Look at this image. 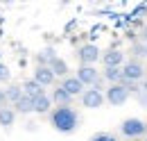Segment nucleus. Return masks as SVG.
<instances>
[{
	"mask_svg": "<svg viewBox=\"0 0 147 141\" xmlns=\"http://www.w3.org/2000/svg\"><path fill=\"white\" fill-rule=\"evenodd\" d=\"M48 118H50V125L55 127L57 132H61V134H73L75 130L79 127V123H82V116H79V112L73 105L70 107H55L48 114Z\"/></svg>",
	"mask_w": 147,
	"mask_h": 141,
	"instance_id": "nucleus-1",
	"label": "nucleus"
},
{
	"mask_svg": "<svg viewBox=\"0 0 147 141\" xmlns=\"http://www.w3.org/2000/svg\"><path fill=\"white\" fill-rule=\"evenodd\" d=\"M120 134L127 141H136V139H145L147 137V121L138 118V116H129L120 123Z\"/></svg>",
	"mask_w": 147,
	"mask_h": 141,
	"instance_id": "nucleus-2",
	"label": "nucleus"
},
{
	"mask_svg": "<svg viewBox=\"0 0 147 141\" xmlns=\"http://www.w3.org/2000/svg\"><path fill=\"white\" fill-rule=\"evenodd\" d=\"M77 59H79V66H95L100 59H102V50H100V46L97 43H82L79 48H77Z\"/></svg>",
	"mask_w": 147,
	"mask_h": 141,
	"instance_id": "nucleus-3",
	"label": "nucleus"
},
{
	"mask_svg": "<svg viewBox=\"0 0 147 141\" xmlns=\"http://www.w3.org/2000/svg\"><path fill=\"white\" fill-rule=\"evenodd\" d=\"M122 75H125V80L143 84V80L147 77V68H145V64L138 62V59H127L125 66H122Z\"/></svg>",
	"mask_w": 147,
	"mask_h": 141,
	"instance_id": "nucleus-4",
	"label": "nucleus"
},
{
	"mask_svg": "<svg viewBox=\"0 0 147 141\" xmlns=\"http://www.w3.org/2000/svg\"><path fill=\"white\" fill-rule=\"evenodd\" d=\"M104 98H107V103H109L111 107H122L125 103H129L131 93H129L122 84H109L107 91H104Z\"/></svg>",
	"mask_w": 147,
	"mask_h": 141,
	"instance_id": "nucleus-5",
	"label": "nucleus"
},
{
	"mask_svg": "<svg viewBox=\"0 0 147 141\" xmlns=\"http://www.w3.org/2000/svg\"><path fill=\"white\" fill-rule=\"evenodd\" d=\"M127 62V53H122L120 48H109L102 53V66L104 68H122Z\"/></svg>",
	"mask_w": 147,
	"mask_h": 141,
	"instance_id": "nucleus-6",
	"label": "nucleus"
},
{
	"mask_svg": "<svg viewBox=\"0 0 147 141\" xmlns=\"http://www.w3.org/2000/svg\"><path fill=\"white\" fill-rule=\"evenodd\" d=\"M82 107H86V109H100V107H104L107 103V98H104V91H97V89H86L84 93H82Z\"/></svg>",
	"mask_w": 147,
	"mask_h": 141,
	"instance_id": "nucleus-7",
	"label": "nucleus"
},
{
	"mask_svg": "<svg viewBox=\"0 0 147 141\" xmlns=\"http://www.w3.org/2000/svg\"><path fill=\"white\" fill-rule=\"evenodd\" d=\"M75 77H77V80H79L84 87L91 89L93 84H95V82L102 77V75H100V70L95 68V66H79V68H77V73H75Z\"/></svg>",
	"mask_w": 147,
	"mask_h": 141,
	"instance_id": "nucleus-8",
	"label": "nucleus"
},
{
	"mask_svg": "<svg viewBox=\"0 0 147 141\" xmlns=\"http://www.w3.org/2000/svg\"><path fill=\"white\" fill-rule=\"evenodd\" d=\"M32 80H36L41 87H55L57 84V75L50 70V66H36L34 73H32Z\"/></svg>",
	"mask_w": 147,
	"mask_h": 141,
	"instance_id": "nucleus-9",
	"label": "nucleus"
},
{
	"mask_svg": "<svg viewBox=\"0 0 147 141\" xmlns=\"http://www.w3.org/2000/svg\"><path fill=\"white\" fill-rule=\"evenodd\" d=\"M59 87L63 89L66 93H70L73 98H77V96L82 98V93L86 91V87H84V84H82V82H79V80H77L75 75H68V77H63V80L59 82Z\"/></svg>",
	"mask_w": 147,
	"mask_h": 141,
	"instance_id": "nucleus-10",
	"label": "nucleus"
},
{
	"mask_svg": "<svg viewBox=\"0 0 147 141\" xmlns=\"http://www.w3.org/2000/svg\"><path fill=\"white\" fill-rule=\"evenodd\" d=\"M57 57H59V55H57L55 48H52V46H45V48H41V50L34 55V62H36V66H50Z\"/></svg>",
	"mask_w": 147,
	"mask_h": 141,
	"instance_id": "nucleus-11",
	"label": "nucleus"
},
{
	"mask_svg": "<svg viewBox=\"0 0 147 141\" xmlns=\"http://www.w3.org/2000/svg\"><path fill=\"white\" fill-rule=\"evenodd\" d=\"M32 103H34V114H50V112L55 109V103H52L50 93H41Z\"/></svg>",
	"mask_w": 147,
	"mask_h": 141,
	"instance_id": "nucleus-12",
	"label": "nucleus"
},
{
	"mask_svg": "<svg viewBox=\"0 0 147 141\" xmlns=\"http://www.w3.org/2000/svg\"><path fill=\"white\" fill-rule=\"evenodd\" d=\"M50 98H52L55 107H70V105H73V100H75L73 96H70V93H66V91H63V89L59 87V84H57V87L52 89Z\"/></svg>",
	"mask_w": 147,
	"mask_h": 141,
	"instance_id": "nucleus-13",
	"label": "nucleus"
},
{
	"mask_svg": "<svg viewBox=\"0 0 147 141\" xmlns=\"http://www.w3.org/2000/svg\"><path fill=\"white\" fill-rule=\"evenodd\" d=\"M20 87H23V93H25L27 98H32V100H34V98H38L41 93H45V89L41 87L36 80H32V77H30V80H25Z\"/></svg>",
	"mask_w": 147,
	"mask_h": 141,
	"instance_id": "nucleus-14",
	"label": "nucleus"
},
{
	"mask_svg": "<svg viewBox=\"0 0 147 141\" xmlns=\"http://www.w3.org/2000/svg\"><path fill=\"white\" fill-rule=\"evenodd\" d=\"M23 96H25V93H23V87H20V84H7V87H5V98H7V105L14 107L20 98H23Z\"/></svg>",
	"mask_w": 147,
	"mask_h": 141,
	"instance_id": "nucleus-15",
	"label": "nucleus"
},
{
	"mask_svg": "<svg viewBox=\"0 0 147 141\" xmlns=\"http://www.w3.org/2000/svg\"><path fill=\"white\" fill-rule=\"evenodd\" d=\"M16 123V112H14V107H0V127H5V130H9L11 125Z\"/></svg>",
	"mask_w": 147,
	"mask_h": 141,
	"instance_id": "nucleus-16",
	"label": "nucleus"
},
{
	"mask_svg": "<svg viewBox=\"0 0 147 141\" xmlns=\"http://www.w3.org/2000/svg\"><path fill=\"white\" fill-rule=\"evenodd\" d=\"M145 16H147V2H140V5H136L129 14H125V21H127V23H140Z\"/></svg>",
	"mask_w": 147,
	"mask_h": 141,
	"instance_id": "nucleus-17",
	"label": "nucleus"
},
{
	"mask_svg": "<svg viewBox=\"0 0 147 141\" xmlns=\"http://www.w3.org/2000/svg\"><path fill=\"white\" fill-rule=\"evenodd\" d=\"M102 77L107 84H122L125 75H122V68H104L102 70Z\"/></svg>",
	"mask_w": 147,
	"mask_h": 141,
	"instance_id": "nucleus-18",
	"label": "nucleus"
},
{
	"mask_svg": "<svg viewBox=\"0 0 147 141\" xmlns=\"http://www.w3.org/2000/svg\"><path fill=\"white\" fill-rule=\"evenodd\" d=\"M50 70L55 73L57 77H61V80L70 75V68H68V62H66V59H61V57H57L55 62L50 64Z\"/></svg>",
	"mask_w": 147,
	"mask_h": 141,
	"instance_id": "nucleus-19",
	"label": "nucleus"
},
{
	"mask_svg": "<svg viewBox=\"0 0 147 141\" xmlns=\"http://www.w3.org/2000/svg\"><path fill=\"white\" fill-rule=\"evenodd\" d=\"M14 112H16V114H34V103H32V98L23 96L18 103L14 105Z\"/></svg>",
	"mask_w": 147,
	"mask_h": 141,
	"instance_id": "nucleus-20",
	"label": "nucleus"
},
{
	"mask_svg": "<svg viewBox=\"0 0 147 141\" xmlns=\"http://www.w3.org/2000/svg\"><path fill=\"white\" fill-rule=\"evenodd\" d=\"M129 53H131L129 59H138V62H143V57H145V43H134Z\"/></svg>",
	"mask_w": 147,
	"mask_h": 141,
	"instance_id": "nucleus-21",
	"label": "nucleus"
},
{
	"mask_svg": "<svg viewBox=\"0 0 147 141\" xmlns=\"http://www.w3.org/2000/svg\"><path fill=\"white\" fill-rule=\"evenodd\" d=\"M88 141H118V137L111 134V132H95Z\"/></svg>",
	"mask_w": 147,
	"mask_h": 141,
	"instance_id": "nucleus-22",
	"label": "nucleus"
},
{
	"mask_svg": "<svg viewBox=\"0 0 147 141\" xmlns=\"http://www.w3.org/2000/svg\"><path fill=\"white\" fill-rule=\"evenodd\" d=\"M9 80H11V70H9V66L5 62H0V84H5Z\"/></svg>",
	"mask_w": 147,
	"mask_h": 141,
	"instance_id": "nucleus-23",
	"label": "nucleus"
},
{
	"mask_svg": "<svg viewBox=\"0 0 147 141\" xmlns=\"http://www.w3.org/2000/svg\"><path fill=\"white\" fill-rule=\"evenodd\" d=\"M134 96H136V100L140 103V107H147V93L143 91V89H140L138 93H134Z\"/></svg>",
	"mask_w": 147,
	"mask_h": 141,
	"instance_id": "nucleus-24",
	"label": "nucleus"
},
{
	"mask_svg": "<svg viewBox=\"0 0 147 141\" xmlns=\"http://www.w3.org/2000/svg\"><path fill=\"white\" fill-rule=\"evenodd\" d=\"M0 107H7V98H5V89H0Z\"/></svg>",
	"mask_w": 147,
	"mask_h": 141,
	"instance_id": "nucleus-25",
	"label": "nucleus"
},
{
	"mask_svg": "<svg viewBox=\"0 0 147 141\" xmlns=\"http://www.w3.org/2000/svg\"><path fill=\"white\" fill-rule=\"evenodd\" d=\"M27 130H30V132H36V123H34V121H30V123H27Z\"/></svg>",
	"mask_w": 147,
	"mask_h": 141,
	"instance_id": "nucleus-26",
	"label": "nucleus"
},
{
	"mask_svg": "<svg viewBox=\"0 0 147 141\" xmlns=\"http://www.w3.org/2000/svg\"><path fill=\"white\" fill-rule=\"evenodd\" d=\"M140 89H143V91H145V93H147V77H145V80H143V84H140Z\"/></svg>",
	"mask_w": 147,
	"mask_h": 141,
	"instance_id": "nucleus-27",
	"label": "nucleus"
},
{
	"mask_svg": "<svg viewBox=\"0 0 147 141\" xmlns=\"http://www.w3.org/2000/svg\"><path fill=\"white\" fill-rule=\"evenodd\" d=\"M143 39H145V43H147V25L143 27Z\"/></svg>",
	"mask_w": 147,
	"mask_h": 141,
	"instance_id": "nucleus-28",
	"label": "nucleus"
},
{
	"mask_svg": "<svg viewBox=\"0 0 147 141\" xmlns=\"http://www.w3.org/2000/svg\"><path fill=\"white\" fill-rule=\"evenodd\" d=\"M145 57H147V43H145Z\"/></svg>",
	"mask_w": 147,
	"mask_h": 141,
	"instance_id": "nucleus-29",
	"label": "nucleus"
},
{
	"mask_svg": "<svg viewBox=\"0 0 147 141\" xmlns=\"http://www.w3.org/2000/svg\"><path fill=\"white\" fill-rule=\"evenodd\" d=\"M136 141H143V139H136Z\"/></svg>",
	"mask_w": 147,
	"mask_h": 141,
	"instance_id": "nucleus-30",
	"label": "nucleus"
},
{
	"mask_svg": "<svg viewBox=\"0 0 147 141\" xmlns=\"http://www.w3.org/2000/svg\"><path fill=\"white\" fill-rule=\"evenodd\" d=\"M143 141H147V137H145V139H143Z\"/></svg>",
	"mask_w": 147,
	"mask_h": 141,
	"instance_id": "nucleus-31",
	"label": "nucleus"
},
{
	"mask_svg": "<svg viewBox=\"0 0 147 141\" xmlns=\"http://www.w3.org/2000/svg\"><path fill=\"white\" fill-rule=\"evenodd\" d=\"M0 57H2V53H0Z\"/></svg>",
	"mask_w": 147,
	"mask_h": 141,
	"instance_id": "nucleus-32",
	"label": "nucleus"
}]
</instances>
